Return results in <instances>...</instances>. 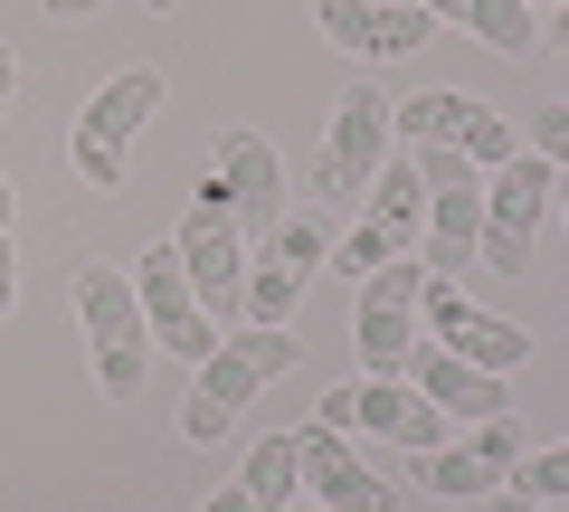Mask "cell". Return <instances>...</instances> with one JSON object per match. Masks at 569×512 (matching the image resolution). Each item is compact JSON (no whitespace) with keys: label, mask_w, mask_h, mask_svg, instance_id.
<instances>
[{"label":"cell","mask_w":569,"mask_h":512,"mask_svg":"<svg viewBox=\"0 0 569 512\" xmlns=\"http://www.w3.org/2000/svg\"><path fill=\"white\" fill-rule=\"evenodd\" d=\"M295 361H305V332H284V323L219 332V351L200 361V390H190V409H181V436H190V446H219L228 418H238L266 380H284Z\"/></svg>","instance_id":"cell-1"},{"label":"cell","mask_w":569,"mask_h":512,"mask_svg":"<svg viewBox=\"0 0 569 512\" xmlns=\"http://www.w3.org/2000/svg\"><path fill=\"white\" fill-rule=\"evenodd\" d=\"M209 181L228 190V209H238L247 238H276V219H284V162H276L266 133L219 123V133H209Z\"/></svg>","instance_id":"cell-13"},{"label":"cell","mask_w":569,"mask_h":512,"mask_svg":"<svg viewBox=\"0 0 569 512\" xmlns=\"http://www.w3.org/2000/svg\"><path fill=\"white\" fill-rule=\"evenodd\" d=\"M295 484H305V465H295V436H257V455L238 465V493L257 512H284L295 503Z\"/></svg>","instance_id":"cell-20"},{"label":"cell","mask_w":569,"mask_h":512,"mask_svg":"<svg viewBox=\"0 0 569 512\" xmlns=\"http://www.w3.org/2000/svg\"><path fill=\"white\" fill-rule=\"evenodd\" d=\"M418 294H427V267L418 257H389L380 275H361V304H351V351L361 370H408L418 361Z\"/></svg>","instance_id":"cell-10"},{"label":"cell","mask_w":569,"mask_h":512,"mask_svg":"<svg viewBox=\"0 0 569 512\" xmlns=\"http://www.w3.org/2000/svg\"><path fill=\"white\" fill-rule=\"evenodd\" d=\"M493 512H550V503H531L522 484H503V493H493Z\"/></svg>","instance_id":"cell-26"},{"label":"cell","mask_w":569,"mask_h":512,"mask_svg":"<svg viewBox=\"0 0 569 512\" xmlns=\"http://www.w3.org/2000/svg\"><path fill=\"white\" fill-rule=\"evenodd\" d=\"M361 200H370L361 219L380 228V238H399V247L427 228V181H418V162H408V152H389V162H380V181H370Z\"/></svg>","instance_id":"cell-19"},{"label":"cell","mask_w":569,"mask_h":512,"mask_svg":"<svg viewBox=\"0 0 569 512\" xmlns=\"http://www.w3.org/2000/svg\"><path fill=\"white\" fill-rule=\"evenodd\" d=\"M389 257H408V247H399V238H380V228H370V219H361V228H351V238H342V257H332V267H342V275H351V285H361V275H380V267H389Z\"/></svg>","instance_id":"cell-23"},{"label":"cell","mask_w":569,"mask_h":512,"mask_svg":"<svg viewBox=\"0 0 569 512\" xmlns=\"http://www.w3.org/2000/svg\"><path fill=\"white\" fill-rule=\"evenodd\" d=\"M133 294H142V323H152V351H171V361H209L219 351V323H209L200 285L181 275V247H142V267H133Z\"/></svg>","instance_id":"cell-11"},{"label":"cell","mask_w":569,"mask_h":512,"mask_svg":"<svg viewBox=\"0 0 569 512\" xmlns=\"http://www.w3.org/2000/svg\"><path fill=\"white\" fill-rule=\"evenodd\" d=\"M437 29H466L493 58H531V0H418Z\"/></svg>","instance_id":"cell-18"},{"label":"cell","mask_w":569,"mask_h":512,"mask_svg":"<svg viewBox=\"0 0 569 512\" xmlns=\"http://www.w3.org/2000/svg\"><path fill=\"white\" fill-rule=\"evenodd\" d=\"M142 10H152V20H162V10H181V0H142Z\"/></svg>","instance_id":"cell-32"},{"label":"cell","mask_w":569,"mask_h":512,"mask_svg":"<svg viewBox=\"0 0 569 512\" xmlns=\"http://www.w3.org/2000/svg\"><path fill=\"white\" fill-rule=\"evenodd\" d=\"M550 39H560V48H569V0H560V29H550Z\"/></svg>","instance_id":"cell-31"},{"label":"cell","mask_w":569,"mask_h":512,"mask_svg":"<svg viewBox=\"0 0 569 512\" xmlns=\"http://www.w3.org/2000/svg\"><path fill=\"white\" fill-rule=\"evenodd\" d=\"M522 152H541L550 171H569V104H531V143Z\"/></svg>","instance_id":"cell-24"},{"label":"cell","mask_w":569,"mask_h":512,"mask_svg":"<svg viewBox=\"0 0 569 512\" xmlns=\"http://www.w3.org/2000/svg\"><path fill=\"white\" fill-rule=\"evenodd\" d=\"M284 512H323V503H284Z\"/></svg>","instance_id":"cell-33"},{"label":"cell","mask_w":569,"mask_h":512,"mask_svg":"<svg viewBox=\"0 0 569 512\" xmlns=\"http://www.w3.org/2000/svg\"><path fill=\"white\" fill-rule=\"evenodd\" d=\"M295 304H305V275L266 247L257 267H247V323H295Z\"/></svg>","instance_id":"cell-21"},{"label":"cell","mask_w":569,"mask_h":512,"mask_svg":"<svg viewBox=\"0 0 569 512\" xmlns=\"http://www.w3.org/2000/svg\"><path fill=\"white\" fill-rule=\"evenodd\" d=\"M200 512H257V503H247V493H238V484H228V493H209V503H200Z\"/></svg>","instance_id":"cell-27"},{"label":"cell","mask_w":569,"mask_h":512,"mask_svg":"<svg viewBox=\"0 0 569 512\" xmlns=\"http://www.w3.org/2000/svg\"><path fill=\"white\" fill-rule=\"evenodd\" d=\"M313 20H323V39L351 48V58H418V48L437 39V20H427L418 0H313Z\"/></svg>","instance_id":"cell-16"},{"label":"cell","mask_w":569,"mask_h":512,"mask_svg":"<svg viewBox=\"0 0 569 512\" xmlns=\"http://www.w3.org/2000/svg\"><path fill=\"white\" fill-rule=\"evenodd\" d=\"M86 10H96V0H48V20H86Z\"/></svg>","instance_id":"cell-28"},{"label":"cell","mask_w":569,"mask_h":512,"mask_svg":"<svg viewBox=\"0 0 569 512\" xmlns=\"http://www.w3.org/2000/svg\"><path fill=\"white\" fill-rule=\"evenodd\" d=\"M560 181L569 171H550L541 152H512L503 171H485V238H475V257L493 275H531V247H541V219L560 200Z\"/></svg>","instance_id":"cell-6"},{"label":"cell","mask_w":569,"mask_h":512,"mask_svg":"<svg viewBox=\"0 0 569 512\" xmlns=\"http://www.w3.org/2000/svg\"><path fill=\"white\" fill-rule=\"evenodd\" d=\"M295 465H305V503H323V512H389V503H399V484L370 474L361 455H351V436L323 428V418L295 436Z\"/></svg>","instance_id":"cell-15"},{"label":"cell","mask_w":569,"mask_h":512,"mask_svg":"<svg viewBox=\"0 0 569 512\" xmlns=\"http://www.w3.org/2000/svg\"><path fill=\"white\" fill-rule=\"evenodd\" d=\"M418 332H427L437 351H456V361L493 370V380L531 361V332H522V323H503V313L466 304V294H456V285H437V275H427V294H418Z\"/></svg>","instance_id":"cell-12"},{"label":"cell","mask_w":569,"mask_h":512,"mask_svg":"<svg viewBox=\"0 0 569 512\" xmlns=\"http://www.w3.org/2000/svg\"><path fill=\"white\" fill-rule=\"evenodd\" d=\"M389 133H408V143H447V152H466L475 171H503L512 152H522V133H512V123L493 114L485 96H456V86L389 104Z\"/></svg>","instance_id":"cell-9"},{"label":"cell","mask_w":569,"mask_h":512,"mask_svg":"<svg viewBox=\"0 0 569 512\" xmlns=\"http://www.w3.org/2000/svg\"><path fill=\"white\" fill-rule=\"evenodd\" d=\"M408 162H418V181H427V257L418 267L437 275V285H456V275L475 267V238H485V171H475L466 152H447V143H408Z\"/></svg>","instance_id":"cell-4"},{"label":"cell","mask_w":569,"mask_h":512,"mask_svg":"<svg viewBox=\"0 0 569 512\" xmlns=\"http://www.w3.org/2000/svg\"><path fill=\"white\" fill-rule=\"evenodd\" d=\"M323 428H342V436H389V446H408V455L447 446V418L418 399L408 370H361V380H342V390L323 399Z\"/></svg>","instance_id":"cell-7"},{"label":"cell","mask_w":569,"mask_h":512,"mask_svg":"<svg viewBox=\"0 0 569 512\" xmlns=\"http://www.w3.org/2000/svg\"><path fill=\"white\" fill-rule=\"evenodd\" d=\"M512 465H522V418H475L466 436H447V446H427L418 455V484L427 493H447V503H466V493H493L512 484Z\"/></svg>","instance_id":"cell-14"},{"label":"cell","mask_w":569,"mask_h":512,"mask_svg":"<svg viewBox=\"0 0 569 512\" xmlns=\"http://www.w3.org/2000/svg\"><path fill=\"white\" fill-rule=\"evenodd\" d=\"M389 162V96L380 86H351L332 104V133H323V162H313V209H351Z\"/></svg>","instance_id":"cell-8"},{"label":"cell","mask_w":569,"mask_h":512,"mask_svg":"<svg viewBox=\"0 0 569 512\" xmlns=\"http://www.w3.org/2000/svg\"><path fill=\"white\" fill-rule=\"evenodd\" d=\"M0 114H10V104H0Z\"/></svg>","instance_id":"cell-34"},{"label":"cell","mask_w":569,"mask_h":512,"mask_svg":"<svg viewBox=\"0 0 569 512\" xmlns=\"http://www.w3.org/2000/svg\"><path fill=\"white\" fill-rule=\"evenodd\" d=\"M10 219H20V190H10V181H0V228H10Z\"/></svg>","instance_id":"cell-30"},{"label":"cell","mask_w":569,"mask_h":512,"mask_svg":"<svg viewBox=\"0 0 569 512\" xmlns=\"http://www.w3.org/2000/svg\"><path fill=\"white\" fill-rule=\"evenodd\" d=\"M171 247H181V275L200 285V304H209V323H247V228H238V209H228V190L219 181H200V200H190V219L171 228Z\"/></svg>","instance_id":"cell-5"},{"label":"cell","mask_w":569,"mask_h":512,"mask_svg":"<svg viewBox=\"0 0 569 512\" xmlns=\"http://www.w3.org/2000/svg\"><path fill=\"white\" fill-rule=\"evenodd\" d=\"M408 380H418V399L437 418H503V380L493 370H475V361H456V351H437V342H418V361H408Z\"/></svg>","instance_id":"cell-17"},{"label":"cell","mask_w":569,"mask_h":512,"mask_svg":"<svg viewBox=\"0 0 569 512\" xmlns=\"http://www.w3.org/2000/svg\"><path fill=\"white\" fill-rule=\"evenodd\" d=\"M512 484H522L531 503H569V436H560V446H522Z\"/></svg>","instance_id":"cell-22"},{"label":"cell","mask_w":569,"mask_h":512,"mask_svg":"<svg viewBox=\"0 0 569 512\" xmlns=\"http://www.w3.org/2000/svg\"><path fill=\"white\" fill-rule=\"evenodd\" d=\"M152 114H162V67H123V77H104L96 96L77 104V123H67V162H77V181L114 200V190H123V152H133V133Z\"/></svg>","instance_id":"cell-3"},{"label":"cell","mask_w":569,"mask_h":512,"mask_svg":"<svg viewBox=\"0 0 569 512\" xmlns=\"http://www.w3.org/2000/svg\"><path fill=\"white\" fill-rule=\"evenodd\" d=\"M20 304V257H10V228H0V313Z\"/></svg>","instance_id":"cell-25"},{"label":"cell","mask_w":569,"mask_h":512,"mask_svg":"<svg viewBox=\"0 0 569 512\" xmlns=\"http://www.w3.org/2000/svg\"><path fill=\"white\" fill-rule=\"evenodd\" d=\"M10 86H20V58H10V48H0V104H10Z\"/></svg>","instance_id":"cell-29"},{"label":"cell","mask_w":569,"mask_h":512,"mask_svg":"<svg viewBox=\"0 0 569 512\" xmlns=\"http://www.w3.org/2000/svg\"><path fill=\"white\" fill-rule=\"evenodd\" d=\"M67 304H77L86 351H96V390L104 399H142V380H152V323H142L133 275L77 267V275H67Z\"/></svg>","instance_id":"cell-2"}]
</instances>
